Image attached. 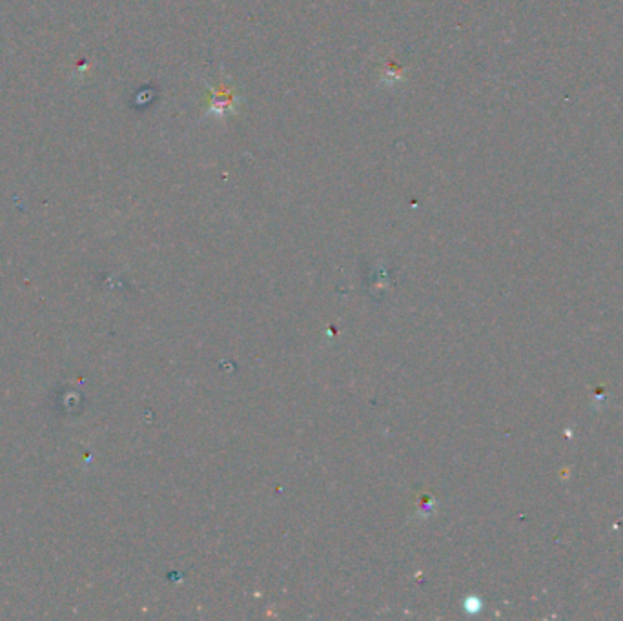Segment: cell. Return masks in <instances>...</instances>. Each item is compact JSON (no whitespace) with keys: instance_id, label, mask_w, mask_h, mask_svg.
Wrapping results in <instances>:
<instances>
[{"instance_id":"obj_1","label":"cell","mask_w":623,"mask_h":621,"mask_svg":"<svg viewBox=\"0 0 623 621\" xmlns=\"http://www.w3.org/2000/svg\"><path fill=\"white\" fill-rule=\"evenodd\" d=\"M235 109V95L230 88H221V90H212V99H210L208 111L214 115H228Z\"/></svg>"}]
</instances>
